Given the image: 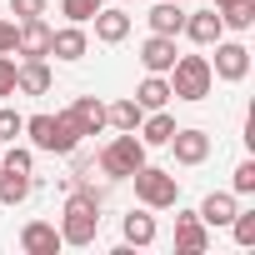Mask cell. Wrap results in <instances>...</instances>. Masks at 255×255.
<instances>
[{
	"instance_id": "6da1fadb",
	"label": "cell",
	"mask_w": 255,
	"mask_h": 255,
	"mask_svg": "<svg viewBox=\"0 0 255 255\" xmlns=\"http://www.w3.org/2000/svg\"><path fill=\"white\" fill-rule=\"evenodd\" d=\"M100 230V190L95 185H70V200H65V215H60V240L65 245H90Z\"/></svg>"
},
{
	"instance_id": "7a4b0ae2",
	"label": "cell",
	"mask_w": 255,
	"mask_h": 255,
	"mask_svg": "<svg viewBox=\"0 0 255 255\" xmlns=\"http://www.w3.org/2000/svg\"><path fill=\"white\" fill-rule=\"evenodd\" d=\"M25 135H30V145L45 150V155H70V150H80V140H85L65 110H60V115H30V120H25Z\"/></svg>"
},
{
	"instance_id": "3957f363",
	"label": "cell",
	"mask_w": 255,
	"mask_h": 255,
	"mask_svg": "<svg viewBox=\"0 0 255 255\" xmlns=\"http://www.w3.org/2000/svg\"><path fill=\"white\" fill-rule=\"evenodd\" d=\"M210 85H215V70L205 55H175V65H170V95L175 100H205Z\"/></svg>"
},
{
	"instance_id": "277c9868",
	"label": "cell",
	"mask_w": 255,
	"mask_h": 255,
	"mask_svg": "<svg viewBox=\"0 0 255 255\" xmlns=\"http://www.w3.org/2000/svg\"><path fill=\"white\" fill-rule=\"evenodd\" d=\"M140 165H145V140H140L135 130H120V135L100 150V170H105L110 180H130Z\"/></svg>"
},
{
	"instance_id": "5b68a950",
	"label": "cell",
	"mask_w": 255,
	"mask_h": 255,
	"mask_svg": "<svg viewBox=\"0 0 255 255\" xmlns=\"http://www.w3.org/2000/svg\"><path fill=\"white\" fill-rule=\"evenodd\" d=\"M130 180H135V195H140L145 210H170L180 200V180L170 170H160V165H140Z\"/></svg>"
},
{
	"instance_id": "8992f818",
	"label": "cell",
	"mask_w": 255,
	"mask_h": 255,
	"mask_svg": "<svg viewBox=\"0 0 255 255\" xmlns=\"http://www.w3.org/2000/svg\"><path fill=\"white\" fill-rule=\"evenodd\" d=\"M50 35H55V30H50L40 15H30V20L15 25V50H20L25 60H45V55H50Z\"/></svg>"
},
{
	"instance_id": "52a82bcc",
	"label": "cell",
	"mask_w": 255,
	"mask_h": 255,
	"mask_svg": "<svg viewBox=\"0 0 255 255\" xmlns=\"http://www.w3.org/2000/svg\"><path fill=\"white\" fill-rule=\"evenodd\" d=\"M210 70H215L220 80L235 85V80L250 75V50H245L240 40H215V65H210Z\"/></svg>"
},
{
	"instance_id": "ba28073f",
	"label": "cell",
	"mask_w": 255,
	"mask_h": 255,
	"mask_svg": "<svg viewBox=\"0 0 255 255\" xmlns=\"http://www.w3.org/2000/svg\"><path fill=\"white\" fill-rule=\"evenodd\" d=\"M165 145L175 150V165H205L210 160V135L205 130H175Z\"/></svg>"
},
{
	"instance_id": "9c48e42d",
	"label": "cell",
	"mask_w": 255,
	"mask_h": 255,
	"mask_svg": "<svg viewBox=\"0 0 255 255\" xmlns=\"http://www.w3.org/2000/svg\"><path fill=\"white\" fill-rule=\"evenodd\" d=\"M140 65L150 75H170V65H175V35H155L150 30V40L140 45Z\"/></svg>"
},
{
	"instance_id": "30bf717a",
	"label": "cell",
	"mask_w": 255,
	"mask_h": 255,
	"mask_svg": "<svg viewBox=\"0 0 255 255\" xmlns=\"http://www.w3.org/2000/svg\"><path fill=\"white\" fill-rule=\"evenodd\" d=\"M65 240H60V230L50 225V220H30L25 230H20V250L25 255H55Z\"/></svg>"
},
{
	"instance_id": "8fae6325",
	"label": "cell",
	"mask_w": 255,
	"mask_h": 255,
	"mask_svg": "<svg viewBox=\"0 0 255 255\" xmlns=\"http://www.w3.org/2000/svg\"><path fill=\"white\" fill-rule=\"evenodd\" d=\"M65 115L75 120V130H80V135H100V130H105V105H100L95 95H80Z\"/></svg>"
},
{
	"instance_id": "7c38bea8",
	"label": "cell",
	"mask_w": 255,
	"mask_h": 255,
	"mask_svg": "<svg viewBox=\"0 0 255 255\" xmlns=\"http://www.w3.org/2000/svg\"><path fill=\"white\" fill-rule=\"evenodd\" d=\"M90 20H95V40H105V45H120L125 35H130V15H125L120 5H115V10H105V5H100Z\"/></svg>"
},
{
	"instance_id": "4fadbf2b",
	"label": "cell",
	"mask_w": 255,
	"mask_h": 255,
	"mask_svg": "<svg viewBox=\"0 0 255 255\" xmlns=\"http://www.w3.org/2000/svg\"><path fill=\"white\" fill-rule=\"evenodd\" d=\"M175 245H180V250H205V245H210V230H205V220H200L195 210H180V215H175Z\"/></svg>"
},
{
	"instance_id": "5bb4252c",
	"label": "cell",
	"mask_w": 255,
	"mask_h": 255,
	"mask_svg": "<svg viewBox=\"0 0 255 255\" xmlns=\"http://www.w3.org/2000/svg\"><path fill=\"white\" fill-rule=\"evenodd\" d=\"M30 190H35V175L30 170L0 165V205H20V200H30Z\"/></svg>"
},
{
	"instance_id": "9a60e30c",
	"label": "cell",
	"mask_w": 255,
	"mask_h": 255,
	"mask_svg": "<svg viewBox=\"0 0 255 255\" xmlns=\"http://www.w3.org/2000/svg\"><path fill=\"white\" fill-rule=\"evenodd\" d=\"M185 35H190L195 45H215V40L225 35L220 10H195V15H185Z\"/></svg>"
},
{
	"instance_id": "2e32d148",
	"label": "cell",
	"mask_w": 255,
	"mask_h": 255,
	"mask_svg": "<svg viewBox=\"0 0 255 255\" xmlns=\"http://www.w3.org/2000/svg\"><path fill=\"white\" fill-rule=\"evenodd\" d=\"M45 90H50V65L45 60L15 65V95H45Z\"/></svg>"
},
{
	"instance_id": "e0dca14e",
	"label": "cell",
	"mask_w": 255,
	"mask_h": 255,
	"mask_svg": "<svg viewBox=\"0 0 255 255\" xmlns=\"http://www.w3.org/2000/svg\"><path fill=\"white\" fill-rule=\"evenodd\" d=\"M85 50H90V40H85L80 25H65V30L50 35V55H55V60H80Z\"/></svg>"
},
{
	"instance_id": "ac0fdd59",
	"label": "cell",
	"mask_w": 255,
	"mask_h": 255,
	"mask_svg": "<svg viewBox=\"0 0 255 255\" xmlns=\"http://www.w3.org/2000/svg\"><path fill=\"white\" fill-rule=\"evenodd\" d=\"M235 210H240V205H235V195H230V190H210V195L200 200V210H195V215H200L205 225H230V215H235Z\"/></svg>"
},
{
	"instance_id": "d6986e66",
	"label": "cell",
	"mask_w": 255,
	"mask_h": 255,
	"mask_svg": "<svg viewBox=\"0 0 255 255\" xmlns=\"http://www.w3.org/2000/svg\"><path fill=\"white\" fill-rule=\"evenodd\" d=\"M150 30H155V35H180V30H185V10H180V0H160V5L150 10Z\"/></svg>"
},
{
	"instance_id": "ffe728a7",
	"label": "cell",
	"mask_w": 255,
	"mask_h": 255,
	"mask_svg": "<svg viewBox=\"0 0 255 255\" xmlns=\"http://www.w3.org/2000/svg\"><path fill=\"white\" fill-rule=\"evenodd\" d=\"M140 120H145V105H140V100H115V105H105V125H115V130H140Z\"/></svg>"
},
{
	"instance_id": "44dd1931",
	"label": "cell",
	"mask_w": 255,
	"mask_h": 255,
	"mask_svg": "<svg viewBox=\"0 0 255 255\" xmlns=\"http://www.w3.org/2000/svg\"><path fill=\"white\" fill-rule=\"evenodd\" d=\"M145 145H165L170 135H175V115H165V110H150L145 120H140V130H135Z\"/></svg>"
},
{
	"instance_id": "7402d4cb",
	"label": "cell",
	"mask_w": 255,
	"mask_h": 255,
	"mask_svg": "<svg viewBox=\"0 0 255 255\" xmlns=\"http://www.w3.org/2000/svg\"><path fill=\"white\" fill-rule=\"evenodd\" d=\"M120 230H125V245H150V240H155V215H145V210H130Z\"/></svg>"
},
{
	"instance_id": "603a6c76",
	"label": "cell",
	"mask_w": 255,
	"mask_h": 255,
	"mask_svg": "<svg viewBox=\"0 0 255 255\" xmlns=\"http://www.w3.org/2000/svg\"><path fill=\"white\" fill-rule=\"evenodd\" d=\"M135 100H140L145 110H165V100H170V80H165V75H145L140 90H135Z\"/></svg>"
},
{
	"instance_id": "cb8c5ba5",
	"label": "cell",
	"mask_w": 255,
	"mask_h": 255,
	"mask_svg": "<svg viewBox=\"0 0 255 255\" xmlns=\"http://www.w3.org/2000/svg\"><path fill=\"white\" fill-rule=\"evenodd\" d=\"M220 25L225 30H250L255 25V0H230V5H220Z\"/></svg>"
},
{
	"instance_id": "d4e9b609",
	"label": "cell",
	"mask_w": 255,
	"mask_h": 255,
	"mask_svg": "<svg viewBox=\"0 0 255 255\" xmlns=\"http://www.w3.org/2000/svg\"><path fill=\"white\" fill-rule=\"evenodd\" d=\"M15 135H25V115L15 105H0V145H10Z\"/></svg>"
},
{
	"instance_id": "484cf974",
	"label": "cell",
	"mask_w": 255,
	"mask_h": 255,
	"mask_svg": "<svg viewBox=\"0 0 255 255\" xmlns=\"http://www.w3.org/2000/svg\"><path fill=\"white\" fill-rule=\"evenodd\" d=\"M105 0H60V15H70V25H85Z\"/></svg>"
},
{
	"instance_id": "4316f807",
	"label": "cell",
	"mask_w": 255,
	"mask_h": 255,
	"mask_svg": "<svg viewBox=\"0 0 255 255\" xmlns=\"http://www.w3.org/2000/svg\"><path fill=\"white\" fill-rule=\"evenodd\" d=\"M230 230H235V245H255V210H235Z\"/></svg>"
},
{
	"instance_id": "83f0119b",
	"label": "cell",
	"mask_w": 255,
	"mask_h": 255,
	"mask_svg": "<svg viewBox=\"0 0 255 255\" xmlns=\"http://www.w3.org/2000/svg\"><path fill=\"white\" fill-rule=\"evenodd\" d=\"M0 165H10V170H35V150H20V145L10 140V150L0 155Z\"/></svg>"
},
{
	"instance_id": "f1b7e54d",
	"label": "cell",
	"mask_w": 255,
	"mask_h": 255,
	"mask_svg": "<svg viewBox=\"0 0 255 255\" xmlns=\"http://www.w3.org/2000/svg\"><path fill=\"white\" fill-rule=\"evenodd\" d=\"M235 195H255V160L235 165Z\"/></svg>"
},
{
	"instance_id": "f546056e",
	"label": "cell",
	"mask_w": 255,
	"mask_h": 255,
	"mask_svg": "<svg viewBox=\"0 0 255 255\" xmlns=\"http://www.w3.org/2000/svg\"><path fill=\"white\" fill-rule=\"evenodd\" d=\"M0 95H15V60L0 55Z\"/></svg>"
},
{
	"instance_id": "4dcf8cb0",
	"label": "cell",
	"mask_w": 255,
	"mask_h": 255,
	"mask_svg": "<svg viewBox=\"0 0 255 255\" xmlns=\"http://www.w3.org/2000/svg\"><path fill=\"white\" fill-rule=\"evenodd\" d=\"M10 15L30 20V15H45V0H10Z\"/></svg>"
},
{
	"instance_id": "1f68e13d",
	"label": "cell",
	"mask_w": 255,
	"mask_h": 255,
	"mask_svg": "<svg viewBox=\"0 0 255 255\" xmlns=\"http://www.w3.org/2000/svg\"><path fill=\"white\" fill-rule=\"evenodd\" d=\"M10 50H15V25L0 20V55H10Z\"/></svg>"
},
{
	"instance_id": "d6a6232c",
	"label": "cell",
	"mask_w": 255,
	"mask_h": 255,
	"mask_svg": "<svg viewBox=\"0 0 255 255\" xmlns=\"http://www.w3.org/2000/svg\"><path fill=\"white\" fill-rule=\"evenodd\" d=\"M220 5H230V0H215V10H220Z\"/></svg>"
},
{
	"instance_id": "836d02e7",
	"label": "cell",
	"mask_w": 255,
	"mask_h": 255,
	"mask_svg": "<svg viewBox=\"0 0 255 255\" xmlns=\"http://www.w3.org/2000/svg\"><path fill=\"white\" fill-rule=\"evenodd\" d=\"M180 5H185V0H180Z\"/></svg>"
}]
</instances>
